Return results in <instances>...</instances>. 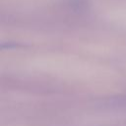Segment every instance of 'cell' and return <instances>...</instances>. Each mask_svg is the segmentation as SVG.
I'll return each instance as SVG.
<instances>
[{
  "instance_id": "obj_1",
  "label": "cell",
  "mask_w": 126,
  "mask_h": 126,
  "mask_svg": "<svg viewBox=\"0 0 126 126\" xmlns=\"http://www.w3.org/2000/svg\"><path fill=\"white\" fill-rule=\"evenodd\" d=\"M23 45L20 43H15V42H6L1 44V49H13V48H19L22 47Z\"/></svg>"
}]
</instances>
